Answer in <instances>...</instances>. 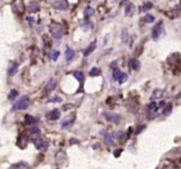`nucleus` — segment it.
<instances>
[{
    "label": "nucleus",
    "instance_id": "6e6552de",
    "mask_svg": "<svg viewBox=\"0 0 181 169\" xmlns=\"http://www.w3.org/2000/svg\"><path fill=\"white\" fill-rule=\"evenodd\" d=\"M18 63H11L10 65H9L8 67V71H7V74H8L9 76H13L16 73H17L18 71Z\"/></svg>",
    "mask_w": 181,
    "mask_h": 169
},
{
    "label": "nucleus",
    "instance_id": "7ed1b4c3",
    "mask_svg": "<svg viewBox=\"0 0 181 169\" xmlns=\"http://www.w3.org/2000/svg\"><path fill=\"white\" fill-rule=\"evenodd\" d=\"M13 11L17 13V15H22L25 13V4L22 0H13V4H11Z\"/></svg>",
    "mask_w": 181,
    "mask_h": 169
},
{
    "label": "nucleus",
    "instance_id": "20e7f679",
    "mask_svg": "<svg viewBox=\"0 0 181 169\" xmlns=\"http://www.w3.org/2000/svg\"><path fill=\"white\" fill-rule=\"evenodd\" d=\"M34 144H35V147H36V149H37V150H40V151L47 149V147H48V142L45 141L42 138H40L39 135H38V138H35L34 139Z\"/></svg>",
    "mask_w": 181,
    "mask_h": 169
},
{
    "label": "nucleus",
    "instance_id": "f3484780",
    "mask_svg": "<svg viewBox=\"0 0 181 169\" xmlns=\"http://www.w3.org/2000/svg\"><path fill=\"white\" fill-rule=\"evenodd\" d=\"M130 66H131V68H132V70L138 71V70L140 68V66H141V63H140L138 59L133 58V59H131V61H130Z\"/></svg>",
    "mask_w": 181,
    "mask_h": 169
},
{
    "label": "nucleus",
    "instance_id": "473e14b6",
    "mask_svg": "<svg viewBox=\"0 0 181 169\" xmlns=\"http://www.w3.org/2000/svg\"><path fill=\"white\" fill-rule=\"evenodd\" d=\"M121 152H123V149H121V148L114 150V152H113L114 157H115V158H118V157L121 156Z\"/></svg>",
    "mask_w": 181,
    "mask_h": 169
},
{
    "label": "nucleus",
    "instance_id": "f704fd0d",
    "mask_svg": "<svg viewBox=\"0 0 181 169\" xmlns=\"http://www.w3.org/2000/svg\"><path fill=\"white\" fill-rule=\"evenodd\" d=\"M127 37H129V36H127V29H124L122 31V40L123 42H127Z\"/></svg>",
    "mask_w": 181,
    "mask_h": 169
},
{
    "label": "nucleus",
    "instance_id": "c9c22d12",
    "mask_svg": "<svg viewBox=\"0 0 181 169\" xmlns=\"http://www.w3.org/2000/svg\"><path fill=\"white\" fill-rule=\"evenodd\" d=\"M171 110H172V105H171V104H169V105L167 106V109H164L163 114L164 115H167V114H169L170 112H171Z\"/></svg>",
    "mask_w": 181,
    "mask_h": 169
},
{
    "label": "nucleus",
    "instance_id": "423d86ee",
    "mask_svg": "<svg viewBox=\"0 0 181 169\" xmlns=\"http://www.w3.org/2000/svg\"><path fill=\"white\" fill-rule=\"evenodd\" d=\"M161 31H162V22H160V24H158V25H156L154 27H153V29H152V38L154 39V40H156L158 38L160 37L161 35Z\"/></svg>",
    "mask_w": 181,
    "mask_h": 169
},
{
    "label": "nucleus",
    "instance_id": "5701e85b",
    "mask_svg": "<svg viewBox=\"0 0 181 169\" xmlns=\"http://www.w3.org/2000/svg\"><path fill=\"white\" fill-rule=\"evenodd\" d=\"M121 71L118 70V67H116V65H114V68H113V79L115 81H118V76H120V74H121Z\"/></svg>",
    "mask_w": 181,
    "mask_h": 169
},
{
    "label": "nucleus",
    "instance_id": "cd10ccee",
    "mask_svg": "<svg viewBox=\"0 0 181 169\" xmlns=\"http://www.w3.org/2000/svg\"><path fill=\"white\" fill-rule=\"evenodd\" d=\"M127 80V75L125 74V73H121L120 74V76H118V81L122 84V83H124L125 81Z\"/></svg>",
    "mask_w": 181,
    "mask_h": 169
},
{
    "label": "nucleus",
    "instance_id": "aec40b11",
    "mask_svg": "<svg viewBox=\"0 0 181 169\" xmlns=\"http://www.w3.org/2000/svg\"><path fill=\"white\" fill-rule=\"evenodd\" d=\"M26 168H28V165L25 164V162H19V164L13 165L10 167V169H26Z\"/></svg>",
    "mask_w": 181,
    "mask_h": 169
},
{
    "label": "nucleus",
    "instance_id": "6ab92c4d",
    "mask_svg": "<svg viewBox=\"0 0 181 169\" xmlns=\"http://www.w3.org/2000/svg\"><path fill=\"white\" fill-rule=\"evenodd\" d=\"M74 74V76H75V79L77 81H80V82H83L85 79L84 74H83V72H80V71H76V72L73 73Z\"/></svg>",
    "mask_w": 181,
    "mask_h": 169
},
{
    "label": "nucleus",
    "instance_id": "f8f14e48",
    "mask_svg": "<svg viewBox=\"0 0 181 169\" xmlns=\"http://www.w3.org/2000/svg\"><path fill=\"white\" fill-rule=\"evenodd\" d=\"M101 133H103V135H104V144H105L106 146H111V144H113V139L111 138V135H109L105 130H102Z\"/></svg>",
    "mask_w": 181,
    "mask_h": 169
},
{
    "label": "nucleus",
    "instance_id": "2eb2a0df",
    "mask_svg": "<svg viewBox=\"0 0 181 169\" xmlns=\"http://www.w3.org/2000/svg\"><path fill=\"white\" fill-rule=\"evenodd\" d=\"M95 48H96V40H94L93 43H91V44H89V46L87 47V49L85 51L84 55L89 56V54H92L93 52H94V49H95Z\"/></svg>",
    "mask_w": 181,
    "mask_h": 169
},
{
    "label": "nucleus",
    "instance_id": "bb28decb",
    "mask_svg": "<svg viewBox=\"0 0 181 169\" xmlns=\"http://www.w3.org/2000/svg\"><path fill=\"white\" fill-rule=\"evenodd\" d=\"M59 54H60V53H59L58 51H51V61H57Z\"/></svg>",
    "mask_w": 181,
    "mask_h": 169
},
{
    "label": "nucleus",
    "instance_id": "9d476101",
    "mask_svg": "<svg viewBox=\"0 0 181 169\" xmlns=\"http://www.w3.org/2000/svg\"><path fill=\"white\" fill-rule=\"evenodd\" d=\"M24 122H25L26 126H34L35 123L37 122V119H35L34 117H31V115H29V114H27V115H25Z\"/></svg>",
    "mask_w": 181,
    "mask_h": 169
},
{
    "label": "nucleus",
    "instance_id": "0eeeda50",
    "mask_svg": "<svg viewBox=\"0 0 181 169\" xmlns=\"http://www.w3.org/2000/svg\"><path fill=\"white\" fill-rule=\"evenodd\" d=\"M53 7L56 9H59V10H66L68 6H67L66 0H56L54 4H53Z\"/></svg>",
    "mask_w": 181,
    "mask_h": 169
},
{
    "label": "nucleus",
    "instance_id": "58836bf2",
    "mask_svg": "<svg viewBox=\"0 0 181 169\" xmlns=\"http://www.w3.org/2000/svg\"><path fill=\"white\" fill-rule=\"evenodd\" d=\"M60 101H62V99L59 96H55L53 100H51V102H60Z\"/></svg>",
    "mask_w": 181,
    "mask_h": 169
},
{
    "label": "nucleus",
    "instance_id": "72a5a7b5",
    "mask_svg": "<svg viewBox=\"0 0 181 169\" xmlns=\"http://www.w3.org/2000/svg\"><path fill=\"white\" fill-rule=\"evenodd\" d=\"M152 8V4L151 2H145V4H143V8H142V10H149V9H151Z\"/></svg>",
    "mask_w": 181,
    "mask_h": 169
},
{
    "label": "nucleus",
    "instance_id": "393cba45",
    "mask_svg": "<svg viewBox=\"0 0 181 169\" xmlns=\"http://www.w3.org/2000/svg\"><path fill=\"white\" fill-rule=\"evenodd\" d=\"M93 13H94V9L92 7H87V8L85 9V17L86 18L91 17Z\"/></svg>",
    "mask_w": 181,
    "mask_h": 169
},
{
    "label": "nucleus",
    "instance_id": "412c9836",
    "mask_svg": "<svg viewBox=\"0 0 181 169\" xmlns=\"http://www.w3.org/2000/svg\"><path fill=\"white\" fill-rule=\"evenodd\" d=\"M29 11L30 13H36V11H38V9H39V6H38V4L35 1V2H30L29 4Z\"/></svg>",
    "mask_w": 181,
    "mask_h": 169
},
{
    "label": "nucleus",
    "instance_id": "f257e3e1",
    "mask_svg": "<svg viewBox=\"0 0 181 169\" xmlns=\"http://www.w3.org/2000/svg\"><path fill=\"white\" fill-rule=\"evenodd\" d=\"M49 30H51V35L54 38H60L63 36V27L60 24L56 22V21H51L49 25Z\"/></svg>",
    "mask_w": 181,
    "mask_h": 169
},
{
    "label": "nucleus",
    "instance_id": "9b49d317",
    "mask_svg": "<svg viewBox=\"0 0 181 169\" xmlns=\"http://www.w3.org/2000/svg\"><path fill=\"white\" fill-rule=\"evenodd\" d=\"M74 56H75L74 49L68 47L67 49H66V52H65V58H66V61H67V62H71V61L74 58Z\"/></svg>",
    "mask_w": 181,
    "mask_h": 169
},
{
    "label": "nucleus",
    "instance_id": "f03ea898",
    "mask_svg": "<svg viewBox=\"0 0 181 169\" xmlns=\"http://www.w3.org/2000/svg\"><path fill=\"white\" fill-rule=\"evenodd\" d=\"M29 106V96L26 95V96H22L20 100H18L13 106V111H17V110H25Z\"/></svg>",
    "mask_w": 181,
    "mask_h": 169
},
{
    "label": "nucleus",
    "instance_id": "dca6fc26",
    "mask_svg": "<svg viewBox=\"0 0 181 169\" xmlns=\"http://www.w3.org/2000/svg\"><path fill=\"white\" fill-rule=\"evenodd\" d=\"M74 120H75L74 117H72L71 120H69V118H67L66 120H63V121H62V127H63L64 129H66V128L68 127H72V124L74 123Z\"/></svg>",
    "mask_w": 181,
    "mask_h": 169
},
{
    "label": "nucleus",
    "instance_id": "1a4fd4ad",
    "mask_svg": "<svg viewBox=\"0 0 181 169\" xmlns=\"http://www.w3.org/2000/svg\"><path fill=\"white\" fill-rule=\"evenodd\" d=\"M47 117H48V119H51V120H58L59 118H60V111L58 110V109H55V110L51 111L49 113L47 114Z\"/></svg>",
    "mask_w": 181,
    "mask_h": 169
},
{
    "label": "nucleus",
    "instance_id": "a878e982",
    "mask_svg": "<svg viewBox=\"0 0 181 169\" xmlns=\"http://www.w3.org/2000/svg\"><path fill=\"white\" fill-rule=\"evenodd\" d=\"M42 42L46 44L47 47H49L51 45V40L49 39V36H48V35H44V36H42Z\"/></svg>",
    "mask_w": 181,
    "mask_h": 169
},
{
    "label": "nucleus",
    "instance_id": "b1692460",
    "mask_svg": "<svg viewBox=\"0 0 181 169\" xmlns=\"http://www.w3.org/2000/svg\"><path fill=\"white\" fill-rule=\"evenodd\" d=\"M89 75L91 76H98L101 75V70L97 67H93L91 70V72H89Z\"/></svg>",
    "mask_w": 181,
    "mask_h": 169
},
{
    "label": "nucleus",
    "instance_id": "4be33fe9",
    "mask_svg": "<svg viewBox=\"0 0 181 169\" xmlns=\"http://www.w3.org/2000/svg\"><path fill=\"white\" fill-rule=\"evenodd\" d=\"M18 96V91L16 89H13L8 94V99L9 100H13V99H16Z\"/></svg>",
    "mask_w": 181,
    "mask_h": 169
},
{
    "label": "nucleus",
    "instance_id": "4c0bfd02",
    "mask_svg": "<svg viewBox=\"0 0 181 169\" xmlns=\"http://www.w3.org/2000/svg\"><path fill=\"white\" fill-rule=\"evenodd\" d=\"M72 104H65V105L63 106V110L64 111H67L68 109H71V108H72Z\"/></svg>",
    "mask_w": 181,
    "mask_h": 169
},
{
    "label": "nucleus",
    "instance_id": "7c9ffc66",
    "mask_svg": "<svg viewBox=\"0 0 181 169\" xmlns=\"http://www.w3.org/2000/svg\"><path fill=\"white\" fill-rule=\"evenodd\" d=\"M144 129H145V126H144V124H140V126H138L136 130H135V135H140V132H142Z\"/></svg>",
    "mask_w": 181,
    "mask_h": 169
},
{
    "label": "nucleus",
    "instance_id": "39448f33",
    "mask_svg": "<svg viewBox=\"0 0 181 169\" xmlns=\"http://www.w3.org/2000/svg\"><path fill=\"white\" fill-rule=\"evenodd\" d=\"M104 118L109 121V122L115 123L118 124L121 121V115L116 113H112V112H104Z\"/></svg>",
    "mask_w": 181,
    "mask_h": 169
},
{
    "label": "nucleus",
    "instance_id": "a211bd4d",
    "mask_svg": "<svg viewBox=\"0 0 181 169\" xmlns=\"http://www.w3.org/2000/svg\"><path fill=\"white\" fill-rule=\"evenodd\" d=\"M134 13V4H129L125 7V15L127 16H131V15H133Z\"/></svg>",
    "mask_w": 181,
    "mask_h": 169
},
{
    "label": "nucleus",
    "instance_id": "c85d7f7f",
    "mask_svg": "<svg viewBox=\"0 0 181 169\" xmlns=\"http://www.w3.org/2000/svg\"><path fill=\"white\" fill-rule=\"evenodd\" d=\"M30 133H33V135H40V130L38 129L37 127H33L31 129L29 130Z\"/></svg>",
    "mask_w": 181,
    "mask_h": 169
},
{
    "label": "nucleus",
    "instance_id": "2f4dec72",
    "mask_svg": "<svg viewBox=\"0 0 181 169\" xmlns=\"http://www.w3.org/2000/svg\"><path fill=\"white\" fill-rule=\"evenodd\" d=\"M144 20H145V22H153L154 21V17L152 15H147L144 17Z\"/></svg>",
    "mask_w": 181,
    "mask_h": 169
},
{
    "label": "nucleus",
    "instance_id": "c756f323",
    "mask_svg": "<svg viewBox=\"0 0 181 169\" xmlns=\"http://www.w3.org/2000/svg\"><path fill=\"white\" fill-rule=\"evenodd\" d=\"M156 106H158L156 102L152 101L151 103L149 104V110H150V111H156Z\"/></svg>",
    "mask_w": 181,
    "mask_h": 169
},
{
    "label": "nucleus",
    "instance_id": "ddd939ff",
    "mask_svg": "<svg viewBox=\"0 0 181 169\" xmlns=\"http://www.w3.org/2000/svg\"><path fill=\"white\" fill-rule=\"evenodd\" d=\"M162 95H163V90L156 89V90H154V92H153V94L151 95V100H152V101H154L156 99H161V97H162Z\"/></svg>",
    "mask_w": 181,
    "mask_h": 169
},
{
    "label": "nucleus",
    "instance_id": "4468645a",
    "mask_svg": "<svg viewBox=\"0 0 181 169\" xmlns=\"http://www.w3.org/2000/svg\"><path fill=\"white\" fill-rule=\"evenodd\" d=\"M56 85H57V83H56V81L54 80H51L48 83L46 84V86H45V92H51V91H53V90H55V87H56Z\"/></svg>",
    "mask_w": 181,
    "mask_h": 169
},
{
    "label": "nucleus",
    "instance_id": "e433bc0d",
    "mask_svg": "<svg viewBox=\"0 0 181 169\" xmlns=\"http://www.w3.org/2000/svg\"><path fill=\"white\" fill-rule=\"evenodd\" d=\"M69 144H80V140L75 139V138H71V139H69Z\"/></svg>",
    "mask_w": 181,
    "mask_h": 169
}]
</instances>
